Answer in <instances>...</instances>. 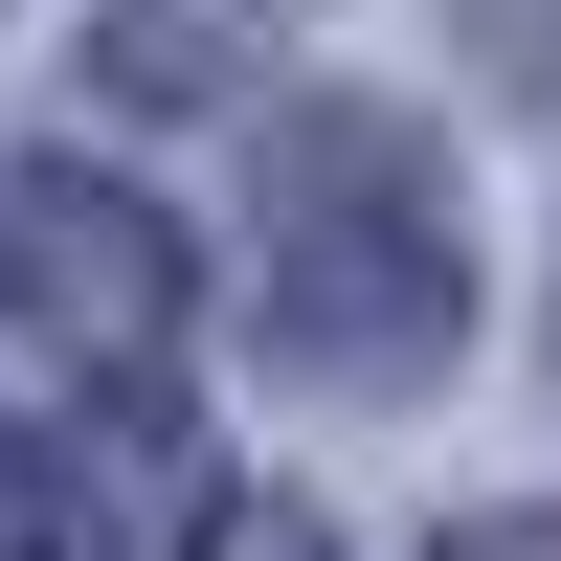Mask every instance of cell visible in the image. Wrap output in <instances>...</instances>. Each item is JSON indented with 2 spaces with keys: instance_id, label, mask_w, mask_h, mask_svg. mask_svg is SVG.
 Instances as JSON below:
<instances>
[{
  "instance_id": "3957f363",
  "label": "cell",
  "mask_w": 561,
  "mask_h": 561,
  "mask_svg": "<svg viewBox=\"0 0 561 561\" xmlns=\"http://www.w3.org/2000/svg\"><path fill=\"white\" fill-rule=\"evenodd\" d=\"M180 539L203 517H158V449L0 404V561H180Z\"/></svg>"
},
{
  "instance_id": "6da1fadb",
  "label": "cell",
  "mask_w": 561,
  "mask_h": 561,
  "mask_svg": "<svg viewBox=\"0 0 561 561\" xmlns=\"http://www.w3.org/2000/svg\"><path fill=\"white\" fill-rule=\"evenodd\" d=\"M248 293L293 382H449L472 337V203H449V135L382 113V90H293L248 158Z\"/></svg>"
},
{
  "instance_id": "5b68a950",
  "label": "cell",
  "mask_w": 561,
  "mask_h": 561,
  "mask_svg": "<svg viewBox=\"0 0 561 561\" xmlns=\"http://www.w3.org/2000/svg\"><path fill=\"white\" fill-rule=\"evenodd\" d=\"M427 561H561V517H449Z\"/></svg>"
},
{
  "instance_id": "7a4b0ae2",
  "label": "cell",
  "mask_w": 561,
  "mask_h": 561,
  "mask_svg": "<svg viewBox=\"0 0 561 561\" xmlns=\"http://www.w3.org/2000/svg\"><path fill=\"white\" fill-rule=\"evenodd\" d=\"M0 314H23L45 359H90V382H135V359L180 337V225L113 203V180H68V158H23L0 180Z\"/></svg>"
},
{
  "instance_id": "8992f818",
  "label": "cell",
  "mask_w": 561,
  "mask_h": 561,
  "mask_svg": "<svg viewBox=\"0 0 561 561\" xmlns=\"http://www.w3.org/2000/svg\"><path fill=\"white\" fill-rule=\"evenodd\" d=\"M539 337H561V293H539Z\"/></svg>"
},
{
  "instance_id": "277c9868",
  "label": "cell",
  "mask_w": 561,
  "mask_h": 561,
  "mask_svg": "<svg viewBox=\"0 0 561 561\" xmlns=\"http://www.w3.org/2000/svg\"><path fill=\"white\" fill-rule=\"evenodd\" d=\"M180 561H337V539H314V517H293V494H225V517H203V539H180Z\"/></svg>"
}]
</instances>
